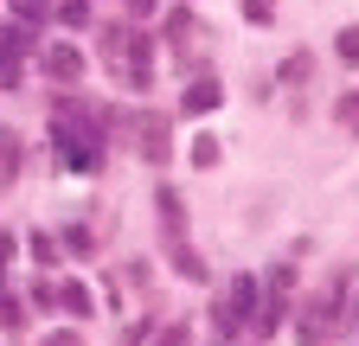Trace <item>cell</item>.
I'll use <instances>...</instances> for the list:
<instances>
[{
  "label": "cell",
  "mask_w": 359,
  "mask_h": 346,
  "mask_svg": "<svg viewBox=\"0 0 359 346\" xmlns=\"http://www.w3.org/2000/svg\"><path fill=\"white\" fill-rule=\"evenodd\" d=\"M103 46H109V58L122 64V83H128V90H148V83H154V64H148V39L142 32H109L103 39Z\"/></svg>",
  "instance_id": "1"
},
{
  "label": "cell",
  "mask_w": 359,
  "mask_h": 346,
  "mask_svg": "<svg viewBox=\"0 0 359 346\" xmlns=\"http://www.w3.org/2000/svg\"><path fill=\"white\" fill-rule=\"evenodd\" d=\"M58 154H65V167H97V148H90V128H77V116H58Z\"/></svg>",
  "instance_id": "2"
},
{
  "label": "cell",
  "mask_w": 359,
  "mask_h": 346,
  "mask_svg": "<svg viewBox=\"0 0 359 346\" xmlns=\"http://www.w3.org/2000/svg\"><path fill=\"white\" fill-rule=\"evenodd\" d=\"M45 77H58V83L83 77V52L77 46H45Z\"/></svg>",
  "instance_id": "3"
},
{
  "label": "cell",
  "mask_w": 359,
  "mask_h": 346,
  "mask_svg": "<svg viewBox=\"0 0 359 346\" xmlns=\"http://www.w3.org/2000/svg\"><path fill=\"white\" fill-rule=\"evenodd\" d=\"M135 141H142V154H148L154 167H167L173 141H167V122H161V116H142V135H135Z\"/></svg>",
  "instance_id": "4"
},
{
  "label": "cell",
  "mask_w": 359,
  "mask_h": 346,
  "mask_svg": "<svg viewBox=\"0 0 359 346\" xmlns=\"http://www.w3.org/2000/svg\"><path fill=\"white\" fill-rule=\"evenodd\" d=\"M161 219H167V231H173V244L187 237V205L173 199V186H161Z\"/></svg>",
  "instance_id": "5"
},
{
  "label": "cell",
  "mask_w": 359,
  "mask_h": 346,
  "mask_svg": "<svg viewBox=\"0 0 359 346\" xmlns=\"http://www.w3.org/2000/svg\"><path fill=\"white\" fill-rule=\"evenodd\" d=\"M13 173H20V135L0 128V180H13Z\"/></svg>",
  "instance_id": "6"
},
{
  "label": "cell",
  "mask_w": 359,
  "mask_h": 346,
  "mask_svg": "<svg viewBox=\"0 0 359 346\" xmlns=\"http://www.w3.org/2000/svg\"><path fill=\"white\" fill-rule=\"evenodd\" d=\"M173 270H180V276H187V282H205V263H199V256H193V250H180V244H173Z\"/></svg>",
  "instance_id": "7"
},
{
  "label": "cell",
  "mask_w": 359,
  "mask_h": 346,
  "mask_svg": "<svg viewBox=\"0 0 359 346\" xmlns=\"http://www.w3.org/2000/svg\"><path fill=\"white\" fill-rule=\"evenodd\" d=\"M212 103H218V83H212V77H199L193 90H187V109H212Z\"/></svg>",
  "instance_id": "8"
},
{
  "label": "cell",
  "mask_w": 359,
  "mask_h": 346,
  "mask_svg": "<svg viewBox=\"0 0 359 346\" xmlns=\"http://www.w3.org/2000/svg\"><path fill=\"white\" fill-rule=\"evenodd\" d=\"M308 71H314V58H308V52H295V58L283 64V83H308Z\"/></svg>",
  "instance_id": "9"
},
{
  "label": "cell",
  "mask_w": 359,
  "mask_h": 346,
  "mask_svg": "<svg viewBox=\"0 0 359 346\" xmlns=\"http://www.w3.org/2000/svg\"><path fill=\"white\" fill-rule=\"evenodd\" d=\"M193 167H218V135H199L193 141Z\"/></svg>",
  "instance_id": "10"
},
{
  "label": "cell",
  "mask_w": 359,
  "mask_h": 346,
  "mask_svg": "<svg viewBox=\"0 0 359 346\" xmlns=\"http://www.w3.org/2000/svg\"><path fill=\"white\" fill-rule=\"evenodd\" d=\"M334 116H340L346 128H359V90H353V97H340V103H334Z\"/></svg>",
  "instance_id": "11"
},
{
  "label": "cell",
  "mask_w": 359,
  "mask_h": 346,
  "mask_svg": "<svg viewBox=\"0 0 359 346\" xmlns=\"http://www.w3.org/2000/svg\"><path fill=\"white\" fill-rule=\"evenodd\" d=\"M269 13H276V0H244V20H257V26H269Z\"/></svg>",
  "instance_id": "12"
},
{
  "label": "cell",
  "mask_w": 359,
  "mask_h": 346,
  "mask_svg": "<svg viewBox=\"0 0 359 346\" xmlns=\"http://www.w3.org/2000/svg\"><path fill=\"white\" fill-rule=\"evenodd\" d=\"M13 13H20V26H32V20H45V0H13Z\"/></svg>",
  "instance_id": "13"
},
{
  "label": "cell",
  "mask_w": 359,
  "mask_h": 346,
  "mask_svg": "<svg viewBox=\"0 0 359 346\" xmlns=\"http://www.w3.org/2000/svg\"><path fill=\"white\" fill-rule=\"evenodd\" d=\"M65 308H71V314H90V295H83V282H71V289H65Z\"/></svg>",
  "instance_id": "14"
},
{
  "label": "cell",
  "mask_w": 359,
  "mask_h": 346,
  "mask_svg": "<svg viewBox=\"0 0 359 346\" xmlns=\"http://www.w3.org/2000/svg\"><path fill=\"white\" fill-rule=\"evenodd\" d=\"M65 20H71V26H83V20H90V0H65Z\"/></svg>",
  "instance_id": "15"
},
{
  "label": "cell",
  "mask_w": 359,
  "mask_h": 346,
  "mask_svg": "<svg viewBox=\"0 0 359 346\" xmlns=\"http://www.w3.org/2000/svg\"><path fill=\"white\" fill-rule=\"evenodd\" d=\"M45 346H77V333H52V340H45Z\"/></svg>",
  "instance_id": "16"
},
{
  "label": "cell",
  "mask_w": 359,
  "mask_h": 346,
  "mask_svg": "<svg viewBox=\"0 0 359 346\" xmlns=\"http://www.w3.org/2000/svg\"><path fill=\"white\" fill-rule=\"evenodd\" d=\"M148 7H154V0H128V13H148Z\"/></svg>",
  "instance_id": "17"
}]
</instances>
